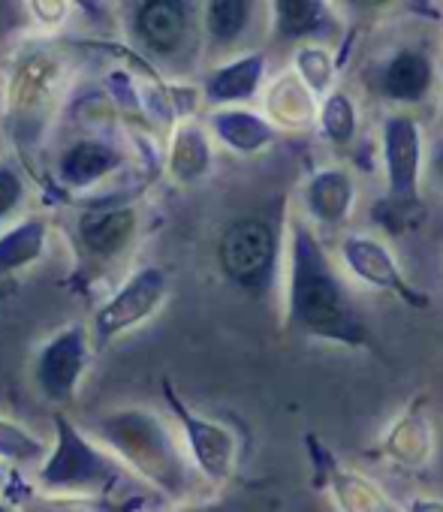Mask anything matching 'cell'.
<instances>
[{"instance_id":"cell-1","label":"cell","mask_w":443,"mask_h":512,"mask_svg":"<svg viewBox=\"0 0 443 512\" xmlns=\"http://www.w3.org/2000/svg\"><path fill=\"white\" fill-rule=\"evenodd\" d=\"M287 326L347 350L368 344L353 296L305 214L287 220Z\"/></svg>"},{"instance_id":"cell-2","label":"cell","mask_w":443,"mask_h":512,"mask_svg":"<svg viewBox=\"0 0 443 512\" xmlns=\"http://www.w3.org/2000/svg\"><path fill=\"white\" fill-rule=\"evenodd\" d=\"M91 434L106 452L154 491L181 500L193 488V467L169 422L145 407H118L94 419Z\"/></svg>"},{"instance_id":"cell-3","label":"cell","mask_w":443,"mask_h":512,"mask_svg":"<svg viewBox=\"0 0 443 512\" xmlns=\"http://www.w3.org/2000/svg\"><path fill=\"white\" fill-rule=\"evenodd\" d=\"M52 422L55 446H49L43 464L37 467V491L109 500L127 482V470L64 410H58Z\"/></svg>"},{"instance_id":"cell-4","label":"cell","mask_w":443,"mask_h":512,"mask_svg":"<svg viewBox=\"0 0 443 512\" xmlns=\"http://www.w3.org/2000/svg\"><path fill=\"white\" fill-rule=\"evenodd\" d=\"M64 88L67 55H61L55 46L37 43L13 61L4 85V109L13 139L22 145V151H34L43 142V133L61 106Z\"/></svg>"},{"instance_id":"cell-5","label":"cell","mask_w":443,"mask_h":512,"mask_svg":"<svg viewBox=\"0 0 443 512\" xmlns=\"http://www.w3.org/2000/svg\"><path fill=\"white\" fill-rule=\"evenodd\" d=\"M160 389H163V401H166L169 413L178 422L181 443H184L193 473H199L211 485H227L239 467V452H242L239 434L230 425L208 419V416L196 413L193 407H187L169 377L160 380Z\"/></svg>"},{"instance_id":"cell-6","label":"cell","mask_w":443,"mask_h":512,"mask_svg":"<svg viewBox=\"0 0 443 512\" xmlns=\"http://www.w3.org/2000/svg\"><path fill=\"white\" fill-rule=\"evenodd\" d=\"M380 163L386 181V208L410 214L422 205L425 139L413 112H389L380 124Z\"/></svg>"},{"instance_id":"cell-7","label":"cell","mask_w":443,"mask_h":512,"mask_svg":"<svg viewBox=\"0 0 443 512\" xmlns=\"http://www.w3.org/2000/svg\"><path fill=\"white\" fill-rule=\"evenodd\" d=\"M281 238L263 217L233 220L217 241V266L230 284L245 293H266L278 275Z\"/></svg>"},{"instance_id":"cell-8","label":"cell","mask_w":443,"mask_h":512,"mask_svg":"<svg viewBox=\"0 0 443 512\" xmlns=\"http://www.w3.org/2000/svg\"><path fill=\"white\" fill-rule=\"evenodd\" d=\"M169 296V275L160 266L136 269L97 311L88 329L91 347H109L115 338L148 323Z\"/></svg>"},{"instance_id":"cell-9","label":"cell","mask_w":443,"mask_h":512,"mask_svg":"<svg viewBox=\"0 0 443 512\" xmlns=\"http://www.w3.org/2000/svg\"><path fill=\"white\" fill-rule=\"evenodd\" d=\"M91 362V338L88 326L70 323L61 332H55L34 356L31 377L43 401L55 407H67L76 401L82 377Z\"/></svg>"},{"instance_id":"cell-10","label":"cell","mask_w":443,"mask_h":512,"mask_svg":"<svg viewBox=\"0 0 443 512\" xmlns=\"http://www.w3.org/2000/svg\"><path fill=\"white\" fill-rule=\"evenodd\" d=\"M139 223H142V214L136 202L100 199V202L82 205L73 223V238L88 263L106 266L133 247L139 235Z\"/></svg>"},{"instance_id":"cell-11","label":"cell","mask_w":443,"mask_h":512,"mask_svg":"<svg viewBox=\"0 0 443 512\" xmlns=\"http://www.w3.org/2000/svg\"><path fill=\"white\" fill-rule=\"evenodd\" d=\"M338 256H341L347 275L353 281H359L362 287L377 290V293H389L410 308H428V302H431L428 293L416 290L407 281V275L401 272V266L395 260L392 247L383 238L368 235V232H347L338 244Z\"/></svg>"},{"instance_id":"cell-12","label":"cell","mask_w":443,"mask_h":512,"mask_svg":"<svg viewBox=\"0 0 443 512\" xmlns=\"http://www.w3.org/2000/svg\"><path fill=\"white\" fill-rule=\"evenodd\" d=\"M305 446H308L317 482L326 485L332 503L341 512H401L374 479L338 461L335 452L317 440V434H305Z\"/></svg>"},{"instance_id":"cell-13","label":"cell","mask_w":443,"mask_h":512,"mask_svg":"<svg viewBox=\"0 0 443 512\" xmlns=\"http://www.w3.org/2000/svg\"><path fill=\"white\" fill-rule=\"evenodd\" d=\"M196 19L184 0H142L130 16V34L148 55L178 58L193 40Z\"/></svg>"},{"instance_id":"cell-14","label":"cell","mask_w":443,"mask_h":512,"mask_svg":"<svg viewBox=\"0 0 443 512\" xmlns=\"http://www.w3.org/2000/svg\"><path fill=\"white\" fill-rule=\"evenodd\" d=\"M127 166V154L103 136H79L55 157L52 178L67 193H85Z\"/></svg>"},{"instance_id":"cell-15","label":"cell","mask_w":443,"mask_h":512,"mask_svg":"<svg viewBox=\"0 0 443 512\" xmlns=\"http://www.w3.org/2000/svg\"><path fill=\"white\" fill-rule=\"evenodd\" d=\"M266 52H242L214 64L199 82V103L205 109H239L254 103L266 88Z\"/></svg>"},{"instance_id":"cell-16","label":"cell","mask_w":443,"mask_h":512,"mask_svg":"<svg viewBox=\"0 0 443 512\" xmlns=\"http://www.w3.org/2000/svg\"><path fill=\"white\" fill-rule=\"evenodd\" d=\"M305 220L317 229H341L356 208V178L347 166L314 169L302 187Z\"/></svg>"},{"instance_id":"cell-17","label":"cell","mask_w":443,"mask_h":512,"mask_svg":"<svg viewBox=\"0 0 443 512\" xmlns=\"http://www.w3.org/2000/svg\"><path fill=\"white\" fill-rule=\"evenodd\" d=\"M377 88L389 103H395V106H401V112H407L410 106L425 103L431 97V91L437 88L434 61L422 49H413V46L398 49L380 67Z\"/></svg>"},{"instance_id":"cell-18","label":"cell","mask_w":443,"mask_h":512,"mask_svg":"<svg viewBox=\"0 0 443 512\" xmlns=\"http://www.w3.org/2000/svg\"><path fill=\"white\" fill-rule=\"evenodd\" d=\"M214 166V145L202 121L187 118L172 124L163 169L175 184H199Z\"/></svg>"},{"instance_id":"cell-19","label":"cell","mask_w":443,"mask_h":512,"mask_svg":"<svg viewBox=\"0 0 443 512\" xmlns=\"http://www.w3.org/2000/svg\"><path fill=\"white\" fill-rule=\"evenodd\" d=\"M205 130L214 142L230 148L233 154H263L278 142V130L263 118V112H254L248 106L239 109H214L205 118Z\"/></svg>"},{"instance_id":"cell-20","label":"cell","mask_w":443,"mask_h":512,"mask_svg":"<svg viewBox=\"0 0 443 512\" xmlns=\"http://www.w3.org/2000/svg\"><path fill=\"white\" fill-rule=\"evenodd\" d=\"M263 118L281 133V130H290V133H299V130H308L314 121H317V100L314 94L296 79L293 70L275 76L266 88H263Z\"/></svg>"},{"instance_id":"cell-21","label":"cell","mask_w":443,"mask_h":512,"mask_svg":"<svg viewBox=\"0 0 443 512\" xmlns=\"http://www.w3.org/2000/svg\"><path fill=\"white\" fill-rule=\"evenodd\" d=\"M383 455L407 470H422L434 455V428L419 404L407 407L383 434Z\"/></svg>"},{"instance_id":"cell-22","label":"cell","mask_w":443,"mask_h":512,"mask_svg":"<svg viewBox=\"0 0 443 512\" xmlns=\"http://www.w3.org/2000/svg\"><path fill=\"white\" fill-rule=\"evenodd\" d=\"M49 247V220L43 214H31L0 229V281L19 278L34 269Z\"/></svg>"},{"instance_id":"cell-23","label":"cell","mask_w":443,"mask_h":512,"mask_svg":"<svg viewBox=\"0 0 443 512\" xmlns=\"http://www.w3.org/2000/svg\"><path fill=\"white\" fill-rule=\"evenodd\" d=\"M257 19V4L251 0H211L202 4L199 28L211 52H230L236 49Z\"/></svg>"},{"instance_id":"cell-24","label":"cell","mask_w":443,"mask_h":512,"mask_svg":"<svg viewBox=\"0 0 443 512\" xmlns=\"http://www.w3.org/2000/svg\"><path fill=\"white\" fill-rule=\"evenodd\" d=\"M269 10L275 37L287 43H320L332 28V7L320 0H275Z\"/></svg>"},{"instance_id":"cell-25","label":"cell","mask_w":443,"mask_h":512,"mask_svg":"<svg viewBox=\"0 0 443 512\" xmlns=\"http://www.w3.org/2000/svg\"><path fill=\"white\" fill-rule=\"evenodd\" d=\"M314 124L332 148H350L359 136V106L347 91L335 88L320 100Z\"/></svg>"},{"instance_id":"cell-26","label":"cell","mask_w":443,"mask_h":512,"mask_svg":"<svg viewBox=\"0 0 443 512\" xmlns=\"http://www.w3.org/2000/svg\"><path fill=\"white\" fill-rule=\"evenodd\" d=\"M293 73L320 103L323 97H329L335 91L338 61L326 43H305V46H296V52H293Z\"/></svg>"},{"instance_id":"cell-27","label":"cell","mask_w":443,"mask_h":512,"mask_svg":"<svg viewBox=\"0 0 443 512\" xmlns=\"http://www.w3.org/2000/svg\"><path fill=\"white\" fill-rule=\"evenodd\" d=\"M49 452V443L16 419L0 416V461L16 467H40Z\"/></svg>"},{"instance_id":"cell-28","label":"cell","mask_w":443,"mask_h":512,"mask_svg":"<svg viewBox=\"0 0 443 512\" xmlns=\"http://www.w3.org/2000/svg\"><path fill=\"white\" fill-rule=\"evenodd\" d=\"M16 512H115L109 500H88V497H64V494H43L28 491Z\"/></svg>"},{"instance_id":"cell-29","label":"cell","mask_w":443,"mask_h":512,"mask_svg":"<svg viewBox=\"0 0 443 512\" xmlns=\"http://www.w3.org/2000/svg\"><path fill=\"white\" fill-rule=\"evenodd\" d=\"M28 196V184L25 175L19 172V166L13 163H0V223H7L25 202Z\"/></svg>"},{"instance_id":"cell-30","label":"cell","mask_w":443,"mask_h":512,"mask_svg":"<svg viewBox=\"0 0 443 512\" xmlns=\"http://www.w3.org/2000/svg\"><path fill=\"white\" fill-rule=\"evenodd\" d=\"M28 10H31V16H34L46 31H55V28H61V25L70 19L73 4H67V0H31Z\"/></svg>"},{"instance_id":"cell-31","label":"cell","mask_w":443,"mask_h":512,"mask_svg":"<svg viewBox=\"0 0 443 512\" xmlns=\"http://www.w3.org/2000/svg\"><path fill=\"white\" fill-rule=\"evenodd\" d=\"M401 512H443V497H431V494L413 497Z\"/></svg>"},{"instance_id":"cell-32","label":"cell","mask_w":443,"mask_h":512,"mask_svg":"<svg viewBox=\"0 0 443 512\" xmlns=\"http://www.w3.org/2000/svg\"><path fill=\"white\" fill-rule=\"evenodd\" d=\"M172 512H239V509L233 503H187Z\"/></svg>"},{"instance_id":"cell-33","label":"cell","mask_w":443,"mask_h":512,"mask_svg":"<svg viewBox=\"0 0 443 512\" xmlns=\"http://www.w3.org/2000/svg\"><path fill=\"white\" fill-rule=\"evenodd\" d=\"M7 485H10V470H7V464L0 461V494L7 491Z\"/></svg>"},{"instance_id":"cell-34","label":"cell","mask_w":443,"mask_h":512,"mask_svg":"<svg viewBox=\"0 0 443 512\" xmlns=\"http://www.w3.org/2000/svg\"><path fill=\"white\" fill-rule=\"evenodd\" d=\"M434 172H437V181L443 184V148L434 154Z\"/></svg>"},{"instance_id":"cell-35","label":"cell","mask_w":443,"mask_h":512,"mask_svg":"<svg viewBox=\"0 0 443 512\" xmlns=\"http://www.w3.org/2000/svg\"><path fill=\"white\" fill-rule=\"evenodd\" d=\"M0 512H16V503L13 500H0Z\"/></svg>"}]
</instances>
